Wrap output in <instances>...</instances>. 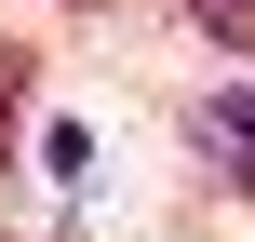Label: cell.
I'll use <instances>...</instances> for the list:
<instances>
[{"label":"cell","mask_w":255,"mask_h":242,"mask_svg":"<svg viewBox=\"0 0 255 242\" xmlns=\"http://www.w3.org/2000/svg\"><path fill=\"white\" fill-rule=\"evenodd\" d=\"M202 162L255 202V94H202Z\"/></svg>","instance_id":"obj_1"},{"label":"cell","mask_w":255,"mask_h":242,"mask_svg":"<svg viewBox=\"0 0 255 242\" xmlns=\"http://www.w3.org/2000/svg\"><path fill=\"white\" fill-rule=\"evenodd\" d=\"M27 81H40V67H27V54L0 40V162H13V121H27Z\"/></svg>","instance_id":"obj_2"},{"label":"cell","mask_w":255,"mask_h":242,"mask_svg":"<svg viewBox=\"0 0 255 242\" xmlns=\"http://www.w3.org/2000/svg\"><path fill=\"white\" fill-rule=\"evenodd\" d=\"M188 13H202V27L229 40V54H255V0H188Z\"/></svg>","instance_id":"obj_3"},{"label":"cell","mask_w":255,"mask_h":242,"mask_svg":"<svg viewBox=\"0 0 255 242\" xmlns=\"http://www.w3.org/2000/svg\"><path fill=\"white\" fill-rule=\"evenodd\" d=\"M67 13H108V0H67Z\"/></svg>","instance_id":"obj_4"}]
</instances>
